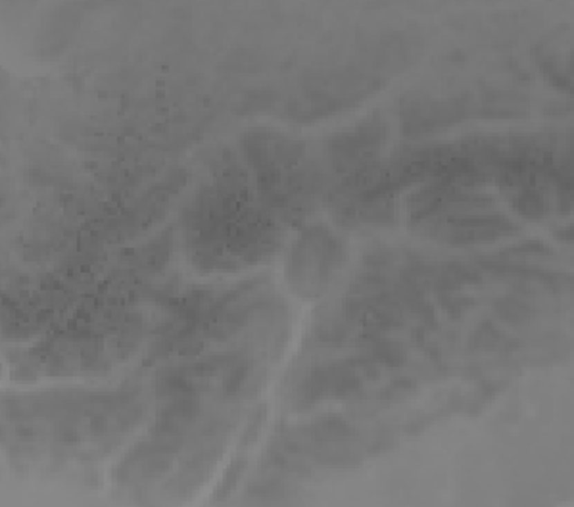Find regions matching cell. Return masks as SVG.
Segmentation results:
<instances>
[{"label":"cell","mask_w":574,"mask_h":507,"mask_svg":"<svg viewBox=\"0 0 574 507\" xmlns=\"http://www.w3.org/2000/svg\"><path fill=\"white\" fill-rule=\"evenodd\" d=\"M513 250L515 252H524V254H551V248H548V246L541 244V242L534 241L524 242V244H521V246H517V248Z\"/></svg>","instance_id":"4"},{"label":"cell","mask_w":574,"mask_h":507,"mask_svg":"<svg viewBox=\"0 0 574 507\" xmlns=\"http://www.w3.org/2000/svg\"><path fill=\"white\" fill-rule=\"evenodd\" d=\"M501 338V335L497 333L496 327H492L490 323H482L476 333H474V344L480 348H492L494 344Z\"/></svg>","instance_id":"3"},{"label":"cell","mask_w":574,"mask_h":507,"mask_svg":"<svg viewBox=\"0 0 574 507\" xmlns=\"http://www.w3.org/2000/svg\"><path fill=\"white\" fill-rule=\"evenodd\" d=\"M494 310L499 317L511 325H523L534 313L530 304L521 298H499L494 304Z\"/></svg>","instance_id":"1"},{"label":"cell","mask_w":574,"mask_h":507,"mask_svg":"<svg viewBox=\"0 0 574 507\" xmlns=\"http://www.w3.org/2000/svg\"><path fill=\"white\" fill-rule=\"evenodd\" d=\"M513 206L519 214H523L528 219H540L546 214L544 196L536 190H523L519 196L513 198Z\"/></svg>","instance_id":"2"}]
</instances>
